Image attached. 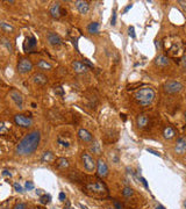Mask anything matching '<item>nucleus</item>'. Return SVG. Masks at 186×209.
<instances>
[{"label": "nucleus", "instance_id": "31", "mask_svg": "<svg viewBox=\"0 0 186 209\" xmlns=\"http://www.w3.org/2000/svg\"><path fill=\"white\" fill-rule=\"evenodd\" d=\"M13 187H14V190H16L18 193H23L25 192V190H23V187L21 186L20 183H13Z\"/></svg>", "mask_w": 186, "mask_h": 209}, {"label": "nucleus", "instance_id": "32", "mask_svg": "<svg viewBox=\"0 0 186 209\" xmlns=\"http://www.w3.org/2000/svg\"><path fill=\"white\" fill-rule=\"evenodd\" d=\"M7 131H8V128H7L6 124L2 123V122H0V135H4V134H6Z\"/></svg>", "mask_w": 186, "mask_h": 209}, {"label": "nucleus", "instance_id": "14", "mask_svg": "<svg viewBox=\"0 0 186 209\" xmlns=\"http://www.w3.org/2000/svg\"><path fill=\"white\" fill-rule=\"evenodd\" d=\"M49 13H50V15H51L53 18H55V19L60 18V16H62V8H60V2H55V4H53L51 7H50V9H49Z\"/></svg>", "mask_w": 186, "mask_h": 209}, {"label": "nucleus", "instance_id": "11", "mask_svg": "<svg viewBox=\"0 0 186 209\" xmlns=\"http://www.w3.org/2000/svg\"><path fill=\"white\" fill-rule=\"evenodd\" d=\"M174 152L178 155H183L186 152V138L180 137L177 139V143L174 145Z\"/></svg>", "mask_w": 186, "mask_h": 209}, {"label": "nucleus", "instance_id": "21", "mask_svg": "<svg viewBox=\"0 0 186 209\" xmlns=\"http://www.w3.org/2000/svg\"><path fill=\"white\" fill-rule=\"evenodd\" d=\"M155 63H156V65L164 67V66L169 65V63H170V62H169V58H167L166 56H164V55H160V56L156 58Z\"/></svg>", "mask_w": 186, "mask_h": 209}, {"label": "nucleus", "instance_id": "15", "mask_svg": "<svg viewBox=\"0 0 186 209\" xmlns=\"http://www.w3.org/2000/svg\"><path fill=\"white\" fill-rule=\"evenodd\" d=\"M76 8L78 9V12L80 14H87L88 11H90V5L87 1H83V0H79V1H76Z\"/></svg>", "mask_w": 186, "mask_h": 209}, {"label": "nucleus", "instance_id": "41", "mask_svg": "<svg viewBox=\"0 0 186 209\" xmlns=\"http://www.w3.org/2000/svg\"><path fill=\"white\" fill-rule=\"evenodd\" d=\"M114 206H115V208L116 209H123L122 204H121L120 202H118V201H114Z\"/></svg>", "mask_w": 186, "mask_h": 209}, {"label": "nucleus", "instance_id": "38", "mask_svg": "<svg viewBox=\"0 0 186 209\" xmlns=\"http://www.w3.org/2000/svg\"><path fill=\"white\" fill-rule=\"evenodd\" d=\"M92 150L94 151L95 153H99V152H100V150H99V144L97 143V142L94 143V145H92Z\"/></svg>", "mask_w": 186, "mask_h": 209}, {"label": "nucleus", "instance_id": "13", "mask_svg": "<svg viewBox=\"0 0 186 209\" xmlns=\"http://www.w3.org/2000/svg\"><path fill=\"white\" fill-rule=\"evenodd\" d=\"M97 171H98V176H102V178H105L108 174V167H107L106 163L102 159L98 160V163H97Z\"/></svg>", "mask_w": 186, "mask_h": 209}, {"label": "nucleus", "instance_id": "3", "mask_svg": "<svg viewBox=\"0 0 186 209\" xmlns=\"http://www.w3.org/2000/svg\"><path fill=\"white\" fill-rule=\"evenodd\" d=\"M135 100L142 106H149L155 99V91L151 87H143L135 92Z\"/></svg>", "mask_w": 186, "mask_h": 209}, {"label": "nucleus", "instance_id": "43", "mask_svg": "<svg viewBox=\"0 0 186 209\" xmlns=\"http://www.w3.org/2000/svg\"><path fill=\"white\" fill-rule=\"evenodd\" d=\"M84 64H85V65H88L90 66V67H93V64L92 63H91V62H90V60H88V59H84Z\"/></svg>", "mask_w": 186, "mask_h": 209}, {"label": "nucleus", "instance_id": "18", "mask_svg": "<svg viewBox=\"0 0 186 209\" xmlns=\"http://www.w3.org/2000/svg\"><path fill=\"white\" fill-rule=\"evenodd\" d=\"M72 67H73V70L77 72V73H85V72L87 71V66L85 65L84 63L79 62V60H76V62H73Z\"/></svg>", "mask_w": 186, "mask_h": 209}, {"label": "nucleus", "instance_id": "10", "mask_svg": "<svg viewBox=\"0 0 186 209\" xmlns=\"http://www.w3.org/2000/svg\"><path fill=\"white\" fill-rule=\"evenodd\" d=\"M46 39H48V42H49V44H51V46H60L62 44V39H60V36L58 35V34L53 33V32H49V33L46 34Z\"/></svg>", "mask_w": 186, "mask_h": 209}, {"label": "nucleus", "instance_id": "33", "mask_svg": "<svg viewBox=\"0 0 186 209\" xmlns=\"http://www.w3.org/2000/svg\"><path fill=\"white\" fill-rule=\"evenodd\" d=\"M128 35H129L132 39H135V37H136V35H135V29H134L133 26L128 28Z\"/></svg>", "mask_w": 186, "mask_h": 209}, {"label": "nucleus", "instance_id": "19", "mask_svg": "<svg viewBox=\"0 0 186 209\" xmlns=\"http://www.w3.org/2000/svg\"><path fill=\"white\" fill-rule=\"evenodd\" d=\"M33 81L37 85H44L48 81V78L43 73H35L33 76Z\"/></svg>", "mask_w": 186, "mask_h": 209}, {"label": "nucleus", "instance_id": "40", "mask_svg": "<svg viewBox=\"0 0 186 209\" xmlns=\"http://www.w3.org/2000/svg\"><path fill=\"white\" fill-rule=\"evenodd\" d=\"M178 4H179L180 7H181V8H183V9H184V11H185V12H186V1H183V0H179V1H178Z\"/></svg>", "mask_w": 186, "mask_h": 209}, {"label": "nucleus", "instance_id": "7", "mask_svg": "<svg viewBox=\"0 0 186 209\" xmlns=\"http://www.w3.org/2000/svg\"><path fill=\"white\" fill-rule=\"evenodd\" d=\"M16 69H18V72H19V73L25 74V73H28L29 71H32V70H33V63H32L29 59L22 58V59L19 60Z\"/></svg>", "mask_w": 186, "mask_h": 209}, {"label": "nucleus", "instance_id": "30", "mask_svg": "<svg viewBox=\"0 0 186 209\" xmlns=\"http://www.w3.org/2000/svg\"><path fill=\"white\" fill-rule=\"evenodd\" d=\"M122 194L126 196V197H130V196L134 194V190H133V188H130V187H125L123 190H122Z\"/></svg>", "mask_w": 186, "mask_h": 209}, {"label": "nucleus", "instance_id": "42", "mask_svg": "<svg viewBox=\"0 0 186 209\" xmlns=\"http://www.w3.org/2000/svg\"><path fill=\"white\" fill-rule=\"evenodd\" d=\"M2 176H12V173H11L9 171L5 170L4 172H2Z\"/></svg>", "mask_w": 186, "mask_h": 209}, {"label": "nucleus", "instance_id": "29", "mask_svg": "<svg viewBox=\"0 0 186 209\" xmlns=\"http://www.w3.org/2000/svg\"><path fill=\"white\" fill-rule=\"evenodd\" d=\"M1 44H2V46H6V49H7V50H8L9 52L13 51V46H12V44H11V42H9V41H8L7 39H1Z\"/></svg>", "mask_w": 186, "mask_h": 209}, {"label": "nucleus", "instance_id": "6", "mask_svg": "<svg viewBox=\"0 0 186 209\" xmlns=\"http://www.w3.org/2000/svg\"><path fill=\"white\" fill-rule=\"evenodd\" d=\"M81 159H83V164H84V169L87 172H93L95 170V162H94V159L90 153L83 152L81 153Z\"/></svg>", "mask_w": 186, "mask_h": 209}, {"label": "nucleus", "instance_id": "9", "mask_svg": "<svg viewBox=\"0 0 186 209\" xmlns=\"http://www.w3.org/2000/svg\"><path fill=\"white\" fill-rule=\"evenodd\" d=\"M9 97H11V99H12V101H13L14 104H16V107L20 108V109H22L23 97H22V94H21L20 92L15 91V90H12V91L9 92Z\"/></svg>", "mask_w": 186, "mask_h": 209}, {"label": "nucleus", "instance_id": "37", "mask_svg": "<svg viewBox=\"0 0 186 209\" xmlns=\"http://www.w3.org/2000/svg\"><path fill=\"white\" fill-rule=\"evenodd\" d=\"M111 25L112 26H115L116 25V13L114 12L113 15H112V19H111Z\"/></svg>", "mask_w": 186, "mask_h": 209}, {"label": "nucleus", "instance_id": "39", "mask_svg": "<svg viewBox=\"0 0 186 209\" xmlns=\"http://www.w3.org/2000/svg\"><path fill=\"white\" fill-rule=\"evenodd\" d=\"M140 180H141V183H143V186L146 187V190H149V186H148V183H146V180L143 178V176H140Z\"/></svg>", "mask_w": 186, "mask_h": 209}, {"label": "nucleus", "instance_id": "16", "mask_svg": "<svg viewBox=\"0 0 186 209\" xmlns=\"http://www.w3.org/2000/svg\"><path fill=\"white\" fill-rule=\"evenodd\" d=\"M36 44H37V41H36V39L34 37V36H29V37H27L26 39H25V50H26L27 52L30 51V50H33L34 48L36 46Z\"/></svg>", "mask_w": 186, "mask_h": 209}, {"label": "nucleus", "instance_id": "36", "mask_svg": "<svg viewBox=\"0 0 186 209\" xmlns=\"http://www.w3.org/2000/svg\"><path fill=\"white\" fill-rule=\"evenodd\" d=\"M55 93H56L57 95H63V94H64V90H63L62 87H56V88H55Z\"/></svg>", "mask_w": 186, "mask_h": 209}, {"label": "nucleus", "instance_id": "35", "mask_svg": "<svg viewBox=\"0 0 186 209\" xmlns=\"http://www.w3.org/2000/svg\"><path fill=\"white\" fill-rule=\"evenodd\" d=\"M13 209H26V203H22V202L16 203V204L14 206Z\"/></svg>", "mask_w": 186, "mask_h": 209}, {"label": "nucleus", "instance_id": "50", "mask_svg": "<svg viewBox=\"0 0 186 209\" xmlns=\"http://www.w3.org/2000/svg\"><path fill=\"white\" fill-rule=\"evenodd\" d=\"M185 118H186V113H185Z\"/></svg>", "mask_w": 186, "mask_h": 209}, {"label": "nucleus", "instance_id": "25", "mask_svg": "<svg viewBox=\"0 0 186 209\" xmlns=\"http://www.w3.org/2000/svg\"><path fill=\"white\" fill-rule=\"evenodd\" d=\"M87 30L90 34H97L99 33V23L98 22H91L87 26Z\"/></svg>", "mask_w": 186, "mask_h": 209}, {"label": "nucleus", "instance_id": "5", "mask_svg": "<svg viewBox=\"0 0 186 209\" xmlns=\"http://www.w3.org/2000/svg\"><path fill=\"white\" fill-rule=\"evenodd\" d=\"M181 90H183V85L179 81L169 80L164 84V91L167 94H176V93H179Z\"/></svg>", "mask_w": 186, "mask_h": 209}, {"label": "nucleus", "instance_id": "24", "mask_svg": "<svg viewBox=\"0 0 186 209\" xmlns=\"http://www.w3.org/2000/svg\"><path fill=\"white\" fill-rule=\"evenodd\" d=\"M163 135H164V137L166 139H171V138H173L176 136V131L171 127H166L165 129H164V131H163Z\"/></svg>", "mask_w": 186, "mask_h": 209}, {"label": "nucleus", "instance_id": "22", "mask_svg": "<svg viewBox=\"0 0 186 209\" xmlns=\"http://www.w3.org/2000/svg\"><path fill=\"white\" fill-rule=\"evenodd\" d=\"M41 160H42L43 163H51V162L55 160V156H53V153L51 151H46V152H44V153L42 155Z\"/></svg>", "mask_w": 186, "mask_h": 209}, {"label": "nucleus", "instance_id": "26", "mask_svg": "<svg viewBox=\"0 0 186 209\" xmlns=\"http://www.w3.org/2000/svg\"><path fill=\"white\" fill-rule=\"evenodd\" d=\"M37 66L40 67V69H42V70H51V64L50 63H48L46 60H40L39 63H37Z\"/></svg>", "mask_w": 186, "mask_h": 209}, {"label": "nucleus", "instance_id": "17", "mask_svg": "<svg viewBox=\"0 0 186 209\" xmlns=\"http://www.w3.org/2000/svg\"><path fill=\"white\" fill-rule=\"evenodd\" d=\"M78 136H79L80 139L84 141V142H91L93 139L91 132L88 130H86V129H84V128H81V129L78 130Z\"/></svg>", "mask_w": 186, "mask_h": 209}, {"label": "nucleus", "instance_id": "44", "mask_svg": "<svg viewBox=\"0 0 186 209\" xmlns=\"http://www.w3.org/2000/svg\"><path fill=\"white\" fill-rule=\"evenodd\" d=\"M65 197H67V196H65V193H63V192L60 193V201H64V200H65Z\"/></svg>", "mask_w": 186, "mask_h": 209}, {"label": "nucleus", "instance_id": "46", "mask_svg": "<svg viewBox=\"0 0 186 209\" xmlns=\"http://www.w3.org/2000/svg\"><path fill=\"white\" fill-rule=\"evenodd\" d=\"M132 6H133L132 4H130V5H128V6H127L126 8H125V11H123V12H125V13H127V12H128V11H129V9L132 8Z\"/></svg>", "mask_w": 186, "mask_h": 209}, {"label": "nucleus", "instance_id": "52", "mask_svg": "<svg viewBox=\"0 0 186 209\" xmlns=\"http://www.w3.org/2000/svg\"><path fill=\"white\" fill-rule=\"evenodd\" d=\"M111 209H112V208H111Z\"/></svg>", "mask_w": 186, "mask_h": 209}, {"label": "nucleus", "instance_id": "48", "mask_svg": "<svg viewBox=\"0 0 186 209\" xmlns=\"http://www.w3.org/2000/svg\"><path fill=\"white\" fill-rule=\"evenodd\" d=\"M156 209H165V208H164V207H163V206H160V204H158V206H157V207H156Z\"/></svg>", "mask_w": 186, "mask_h": 209}, {"label": "nucleus", "instance_id": "1", "mask_svg": "<svg viewBox=\"0 0 186 209\" xmlns=\"http://www.w3.org/2000/svg\"><path fill=\"white\" fill-rule=\"evenodd\" d=\"M41 141V134L39 130H33L27 134L16 146V153L20 156H27L33 153L39 148Z\"/></svg>", "mask_w": 186, "mask_h": 209}, {"label": "nucleus", "instance_id": "28", "mask_svg": "<svg viewBox=\"0 0 186 209\" xmlns=\"http://www.w3.org/2000/svg\"><path fill=\"white\" fill-rule=\"evenodd\" d=\"M50 200H51L50 194H43V195L40 196V202L42 204H48V203L50 202Z\"/></svg>", "mask_w": 186, "mask_h": 209}, {"label": "nucleus", "instance_id": "34", "mask_svg": "<svg viewBox=\"0 0 186 209\" xmlns=\"http://www.w3.org/2000/svg\"><path fill=\"white\" fill-rule=\"evenodd\" d=\"M25 187H26V190H34V183H32V181H26V183H25Z\"/></svg>", "mask_w": 186, "mask_h": 209}, {"label": "nucleus", "instance_id": "51", "mask_svg": "<svg viewBox=\"0 0 186 209\" xmlns=\"http://www.w3.org/2000/svg\"><path fill=\"white\" fill-rule=\"evenodd\" d=\"M0 152H1V150H0Z\"/></svg>", "mask_w": 186, "mask_h": 209}, {"label": "nucleus", "instance_id": "12", "mask_svg": "<svg viewBox=\"0 0 186 209\" xmlns=\"http://www.w3.org/2000/svg\"><path fill=\"white\" fill-rule=\"evenodd\" d=\"M57 143L60 144L62 148L67 149L71 145V137L67 134V135L65 134H60V135H58V137H57Z\"/></svg>", "mask_w": 186, "mask_h": 209}, {"label": "nucleus", "instance_id": "27", "mask_svg": "<svg viewBox=\"0 0 186 209\" xmlns=\"http://www.w3.org/2000/svg\"><path fill=\"white\" fill-rule=\"evenodd\" d=\"M0 28L2 29V30H5V32H7V33H12L14 30L13 26H11L9 23H7V22H0Z\"/></svg>", "mask_w": 186, "mask_h": 209}, {"label": "nucleus", "instance_id": "2", "mask_svg": "<svg viewBox=\"0 0 186 209\" xmlns=\"http://www.w3.org/2000/svg\"><path fill=\"white\" fill-rule=\"evenodd\" d=\"M164 46L166 51L172 57H178L183 53V43L179 37L176 36H170L164 41Z\"/></svg>", "mask_w": 186, "mask_h": 209}, {"label": "nucleus", "instance_id": "23", "mask_svg": "<svg viewBox=\"0 0 186 209\" xmlns=\"http://www.w3.org/2000/svg\"><path fill=\"white\" fill-rule=\"evenodd\" d=\"M56 166L60 170H65L69 167V162H67V158H58L56 160Z\"/></svg>", "mask_w": 186, "mask_h": 209}, {"label": "nucleus", "instance_id": "4", "mask_svg": "<svg viewBox=\"0 0 186 209\" xmlns=\"http://www.w3.org/2000/svg\"><path fill=\"white\" fill-rule=\"evenodd\" d=\"M86 190L90 193H92L94 196H102V197L107 195V190H108L106 185L102 181H100V180H97V181H94L92 183H88L86 186Z\"/></svg>", "mask_w": 186, "mask_h": 209}, {"label": "nucleus", "instance_id": "49", "mask_svg": "<svg viewBox=\"0 0 186 209\" xmlns=\"http://www.w3.org/2000/svg\"><path fill=\"white\" fill-rule=\"evenodd\" d=\"M184 207H185V209H186V201L184 202Z\"/></svg>", "mask_w": 186, "mask_h": 209}, {"label": "nucleus", "instance_id": "20", "mask_svg": "<svg viewBox=\"0 0 186 209\" xmlns=\"http://www.w3.org/2000/svg\"><path fill=\"white\" fill-rule=\"evenodd\" d=\"M136 122H137L139 128L143 129V128L146 127V124L149 122V118H148V116H146V114H140L139 116H137V118H136Z\"/></svg>", "mask_w": 186, "mask_h": 209}, {"label": "nucleus", "instance_id": "47", "mask_svg": "<svg viewBox=\"0 0 186 209\" xmlns=\"http://www.w3.org/2000/svg\"><path fill=\"white\" fill-rule=\"evenodd\" d=\"M36 194H39V195H42V190H36Z\"/></svg>", "mask_w": 186, "mask_h": 209}, {"label": "nucleus", "instance_id": "45", "mask_svg": "<svg viewBox=\"0 0 186 209\" xmlns=\"http://www.w3.org/2000/svg\"><path fill=\"white\" fill-rule=\"evenodd\" d=\"M181 65L184 66V67H186V56H184V57L181 58Z\"/></svg>", "mask_w": 186, "mask_h": 209}, {"label": "nucleus", "instance_id": "8", "mask_svg": "<svg viewBox=\"0 0 186 209\" xmlns=\"http://www.w3.org/2000/svg\"><path fill=\"white\" fill-rule=\"evenodd\" d=\"M14 121L18 125H20L22 128H29L33 125V120L30 118H28L23 114H18L14 116Z\"/></svg>", "mask_w": 186, "mask_h": 209}]
</instances>
